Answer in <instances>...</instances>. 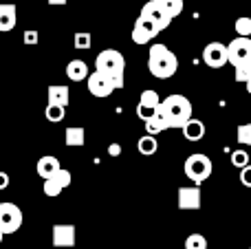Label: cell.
<instances>
[{
	"label": "cell",
	"instance_id": "obj_29",
	"mask_svg": "<svg viewBox=\"0 0 251 249\" xmlns=\"http://www.w3.org/2000/svg\"><path fill=\"white\" fill-rule=\"evenodd\" d=\"M236 139H238L240 146H249L251 148V124H243V126H238Z\"/></svg>",
	"mask_w": 251,
	"mask_h": 249
},
{
	"label": "cell",
	"instance_id": "obj_8",
	"mask_svg": "<svg viewBox=\"0 0 251 249\" xmlns=\"http://www.w3.org/2000/svg\"><path fill=\"white\" fill-rule=\"evenodd\" d=\"M71 181H73L71 172L66 170V168H60V170H57L53 176L44 179L42 190H44V194H47V197H60L62 190H66L71 185Z\"/></svg>",
	"mask_w": 251,
	"mask_h": 249
},
{
	"label": "cell",
	"instance_id": "obj_19",
	"mask_svg": "<svg viewBox=\"0 0 251 249\" xmlns=\"http://www.w3.org/2000/svg\"><path fill=\"white\" fill-rule=\"evenodd\" d=\"M66 75H69V79H73V82H84V79L88 77V64L82 60H71L69 64H66Z\"/></svg>",
	"mask_w": 251,
	"mask_h": 249
},
{
	"label": "cell",
	"instance_id": "obj_38",
	"mask_svg": "<svg viewBox=\"0 0 251 249\" xmlns=\"http://www.w3.org/2000/svg\"><path fill=\"white\" fill-rule=\"evenodd\" d=\"M249 249H251V247H249Z\"/></svg>",
	"mask_w": 251,
	"mask_h": 249
},
{
	"label": "cell",
	"instance_id": "obj_30",
	"mask_svg": "<svg viewBox=\"0 0 251 249\" xmlns=\"http://www.w3.org/2000/svg\"><path fill=\"white\" fill-rule=\"evenodd\" d=\"M231 163L243 170L245 166H249V152L247 150H234V152H231Z\"/></svg>",
	"mask_w": 251,
	"mask_h": 249
},
{
	"label": "cell",
	"instance_id": "obj_14",
	"mask_svg": "<svg viewBox=\"0 0 251 249\" xmlns=\"http://www.w3.org/2000/svg\"><path fill=\"white\" fill-rule=\"evenodd\" d=\"M178 207L181 210H201V190L196 188H178Z\"/></svg>",
	"mask_w": 251,
	"mask_h": 249
},
{
	"label": "cell",
	"instance_id": "obj_16",
	"mask_svg": "<svg viewBox=\"0 0 251 249\" xmlns=\"http://www.w3.org/2000/svg\"><path fill=\"white\" fill-rule=\"evenodd\" d=\"M47 97H49V104H55V106H69V100H71V91L69 86L64 84H51L47 91Z\"/></svg>",
	"mask_w": 251,
	"mask_h": 249
},
{
	"label": "cell",
	"instance_id": "obj_7",
	"mask_svg": "<svg viewBox=\"0 0 251 249\" xmlns=\"http://www.w3.org/2000/svg\"><path fill=\"white\" fill-rule=\"evenodd\" d=\"M251 57V38H236L227 44V60L231 62V66L243 64L245 60Z\"/></svg>",
	"mask_w": 251,
	"mask_h": 249
},
{
	"label": "cell",
	"instance_id": "obj_10",
	"mask_svg": "<svg viewBox=\"0 0 251 249\" xmlns=\"http://www.w3.org/2000/svg\"><path fill=\"white\" fill-rule=\"evenodd\" d=\"M161 110V97L156 91H143L139 97V106H137V117L139 119H150L152 115H156Z\"/></svg>",
	"mask_w": 251,
	"mask_h": 249
},
{
	"label": "cell",
	"instance_id": "obj_36",
	"mask_svg": "<svg viewBox=\"0 0 251 249\" xmlns=\"http://www.w3.org/2000/svg\"><path fill=\"white\" fill-rule=\"evenodd\" d=\"M245 84H247V93L251 95V79H249V82H245Z\"/></svg>",
	"mask_w": 251,
	"mask_h": 249
},
{
	"label": "cell",
	"instance_id": "obj_27",
	"mask_svg": "<svg viewBox=\"0 0 251 249\" xmlns=\"http://www.w3.org/2000/svg\"><path fill=\"white\" fill-rule=\"evenodd\" d=\"M234 29H236V33H238L240 38H251V18H247V16L238 18L236 25H234Z\"/></svg>",
	"mask_w": 251,
	"mask_h": 249
},
{
	"label": "cell",
	"instance_id": "obj_17",
	"mask_svg": "<svg viewBox=\"0 0 251 249\" xmlns=\"http://www.w3.org/2000/svg\"><path fill=\"white\" fill-rule=\"evenodd\" d=\"M60 159L57 157H51V154H44V157L38 159V166H35V170H38V174L42 176V179H49V176H53L57 170H60Z\"/></svg>",
	"mask_w": 251,
	"mask_h": 249
},
{
	"label": "cell",
	"instance_id": "obj_23",
	"mask_svg": "<svg viewBox=\"0 0 251 249\" xmlns=\"http://www.w3.org/2000/svg\"><path fill=\"white\" fill-rule=\"evenodd\" d=\"M161 2V7L168 11V16L172 18H176V16H181V11H183V0H159Z\"/></svg>",
	"mask_w": 251,
	"mask_h": 249
},
{
	"label": "cell",
	"instance_id": "obj_3",
	"mask_svg": "<svg viewBox=\"0 0 251 249\" xmlns=\"http://www.w3.org/2000/svg\"><path fill=\"white\" fill-rule=\"evenodd\" d=\"M95 71L110 75L117 82V86H124V73H126V60L117 49H104L95 60Z\"/></svg>",
	"mask_w": 251,
	"mask_h": 249
},
{
	"label": "cell",
	"instance_id": "obj_5",
	"mask_svg": "<svg viewBox=\"0 0 251 249\" xmlns=\"http://www.w3.org/2000/svg\"><path fill=\"white\" fill-rule=\"evenodd\" d=\"M22 225V210L16 203H0V232L13 234Z\"/></svg>",
	"mask_w": 251,
	"mask_h": 249
},
{
	"label": "cell",
	"instance_id": "obj_15",
	"mask_svg": "<svg viewBox=\"0 0 251 249\" xmlns=\"http://www.w3.org/2000/svg\"><path fill=\"white\" fill-rule=\"evenodd\" d=\"M18 22V11H16V4L11 2H0V31L7 33L16 26Z\"/></svg>",
	"mask_w": 251,
	"mask_h": 249
},
{
	"label": "cell",
	"instance_id": "obj_31",
	"mask_svg": "<svg viewBox=\"0 0 251 249\" xmlns=\"http://www.w3.org/2000/svg\"><path fill=\"white\" fill-rule=\"evenodd\" d=\"M240 183H243L245 188H251V163L240 170Z\"/></svg>",
	"mask_w": 251,
	"mask_h": 249
},
{
	"label": "cell",
	"instance_id": "obj_37",
	"mask_svg": "<svg viewBox=\"0 0 251 249\" xmlns=\"http://www.w3.org/2000/svg\"><path fill=\"white\" fill-rule=\"evenodd\" d=\"M2 236H4V234H2V232H0V243H2Z\"/></svg>",
	"mask_w": 251,
	"mask_h": 249
},
{
	"label": "cell",
	"instance_id": "obj_22",
	"mask_svg": "<svg viewBox=\"0 0 251 249\" xmlns=\"http://www.w3.org/2000/svg\"><path fill=\"white\" fill-rule=\"evenodd\" d=\"M137 150L141 154H154L156 150H159V144H156V139H154V135H143L141 139L137 141Z\"/></svg>",
	"mask_w": 251,
	"mask_h": 249
},
{
	"label": "cell",
	"instance_id": "obj_13",
	"mask_svg": "<svg viewBox=\"0 0 251 249\" xmlns=\"http://www.w3.org/2000/svg\"><path fill=\"white\" fill-rule=\"evenodd\" d=\"M53 245L55 247H75V225L60 223L53 225Z\"/></svg>",
	"mask_w": 251,
	"mask_h": 249
},
{
	"label": "cell",
	"instance_id": "obj_33",
	"mask_svg": "<svg viewBox=\"0 0 251 249\" xmlns=\"http://www.w3.org/2000/svg\"><path fill=\"white\" fill-rule=\"evenodd\" d=\"M108 154H110V157H119V154H122V146H119V144H110L108 146Z\"/></svg>",
	"mask_w": 251,
	"mask_h": 249
},
{
	"label": "cell",
	"instance_id": "obj_9",
	"mask_svg": "<svg viewBox=\"0 0 251 249\" xmlns=\"http://www.w3.org/2000/svg\"><path fill=\"white\" fill-rule=\"evenodd\" d=\"M159 33V26L150 20V18H143L139 16L134 20V26H132V42L134 44H148L152 42V38Z\"/></svg>",
	"mask_w": 251,
	"mask_h": 249
},
{
	"label": "cell",
	"instance_id": "obj_28",
	"mask_svg": "<svg viewBox=\"0 0 251 249\" xmlns=\"http://www.w3.org/2000/svg\"><path fill=\"white\" fill-rule=\"evenodd\" d=\"M91 33H86V31H77V33L73 35V47L79 49V51H84V49H91Z\"/></svg>",
	"mask_w": 251,
	"mask_h": 249
},
{
	"label": "cell",
	"instance_id": "obj_34",
	"mask_svg": "<svg viewBox=\"0 0 251 249\" xmlns=\"http://www.w3.org/2000/svg\"><path fill=\"white\" fill-rule=\"evenodd\" d=\"M7 188H9V174L0 172V190H7Z\"/></svg>",
	"mask_w": 251,
	"mask_h": 249
},
{
	"label": "cell",
	"instance_id": "obj_24",
	"mask_svg": "<svg viewBox=\"0 0 251 249\" xmlns=\"http://www.w3.org/2000/svg\"><path fill=\"white\" fill-rule=\"evenodd\" d=\"M66 117V108L64 106H55V104H47V119L51 124H57Z\"/></svg>",
	"mask_w": 251,
	"mask_h": 249
},
{
	"label": "cell",
	"instance_id": "obj_1",
	"mask_svg": "<svg viewBox=\"0 0 251 249\" xmlns=\"http://www.w3.org/2000/svg\"><path fill=\"white\" fill-rule=\"evenodd\" d=\"M178 69V60L165 44H152L148 51V71L159 79H170Z\"/></svg>",
	"mask_w": 251,
	"mask_h": 249
},
{
	"label": "cell",
	"instance_id": "obj_12",
	"mask_svg": "<svg viewBox=\"0 0 251 249\" xmlns=\"http://www.w3.org/2000/svg\"><path fill=\"white\" fill-rule=\"evenodd\" d=\"M203 62L209 66V69H221L227 62V47L223 42H209L207 47L203 49Z\"/></svg>",
	"mask_w": 251,
	"mask_h": 249
},
{
	"label": "cell",
	"instance_id": "obj_6",
	"mask_svg": "<svg viewBox=\"0 0 251 249\" xmlns=\"http://www.w3.org/2000/svg\"><path fill=\"white\" fill-rule=\"evenodd\" d=\"M86 84H88V91H91V95H95V97H108V95H113V93L119 88L117 82H115L110 75L101 73V71H95V73L88 75Z\"/></svg>",
	"mask_w": 251,
	"mask_h": 249
},
{
	"label": "cell",
	"instance_id": "obj_21",
	"mask_svg": "<svg viewBox=\"0 0 251 249\" xmlns=\"http://www.w3.org/2000/svg\"><path fill=\"white\" fill-rule=\"evenodd\" d=\"M163 130H170V124H168V119H165V115L161 113H156V115H152L150 119H146V132L148 135H159V132H163Z\"/></svg>",
	"mask_w": 251,
	"mask_h": 249
},
{
	"label": "cell",
	"instance_id": "obj_26",
	"mask_svg": "<svg viewBox=\"0 0 251 249\" xmlns=\"http://www.w3.org/2000/svg\"><path fill=\"white\" fill-rule=\"evenodd\" d=\"M236 69V82H249L251 79V57L249 60H245L243 64H238V66H234Z\"/></svg>",
	"mask_w": 251,
	"mask_h": 249
},
{
	"label": "cell",
	"instance_id": "obj_20",
	"mask_svg": "<svg viewBox=\"0 0 251 249\" xmlns=\"http://www.w3.org/2000/svg\"><path fill=\"white\" fill-rule=\"evenodd\" d=\"M64 141L71 148H79V146L86 144V130L82 126H69L64 130Z\"/></svg>",
	"mask_w": 251,
	"mask_h": 249
},
{
	"label": "cell",
	"instance_id": "obj_11",
	"mask_svg": "<svg viewBox=\"0 0 251 249\" xmlns=\"http://www.w3.org/2000/svg\"><path fill=\"white\" fill-rule=\"evenodd\" d=\"M141 16H143V18H150V20L154 22L156 26H159V31L168 29V26L172 25V18H170V16H168V11H165V9L161 7L159 0H150V2L143 4Z\"/></svg>",
	"mask_w": 251,
	"mask_h": 249
},
{
	"label": "cell",
	"instance_id": "obj_35",
	"mask_svg": "<svg viewBox=\"0 0 251 249\" xmlns=\"http://www.w3.org/2000/svg\"><path fill=\"white\" fill-rule=\"evenodd\" d=\"M69 0H49V4H53V7H62V4H66Z\"/></svg>",
	"mask_w": 251,
	"mask_h": 249
},
{
	"label": "cell",
	"instance_id": "obj_4",
	"mask_svg": "<svg viewBox=\"0 0 251 249\" xmlns=\"http://www.w3.org/2000/svg\"><path fill=\"white\" fill-rule=\"evenodd\" d=\"M185 176L190 181H194L196 185H201L203 181H207L209 176H212V170H214V166H212V159L207 157V154H203V152H194V154H190V157L185 159Z\"/></svg>",
	"mask_w": 251,
	"mask_h": 249
},
{
	"label": "cell",
	"instance_id": "obj_32",
	"mask_svg": "<svg viewBox=\"0 0 251 249\" xmlns=\"http://www.w3.org/2000/svg\"><path fill=\"white\" fill-rule=\"evenodd\" d=\"M25 42L26 44H35V42H38V33H35V31H26V33H25Z\"/></svg>",
	"mask_w": 251,
	"mask_h": 249
},
{
	"label": "cell",
	"instance_id": "obj_2",
	"mask_svg": "<svg viewBox=\"0 0 251 249\" xmlns=\"http://www.w3.org/2000/svg\"><path fill=\"white\" fill-rule=\"evenodd\" d=\"M161 113L165 115L170 128H183L192 119V101L185 95H168L161 101Z\"/></svg>",
	"mask_w": 251,
	"mask_h": 249
},
{
	"label": "cell",
	"instance_id": "obj_18",
	"mask_svg": "<svg viewBox=\"0 0 251 249\" xmlns=\"http://www.w3.org/2000/svg\"><path fill=\"white\" fill-rule=\"evenodd\" d=\"M181 130H183V137H185L187 141H194L196 144V141H201L205 137V124L201 122V119L192 117V119H187L185 126H183Z\"/></svg>",
	"mask_w": 251,
	"mask_h": 249
},
{
	"label": "cell",
	"instance_id": "obj_25",
	"mask_svg": "<svg viewBox=\"0 0 251 249\" xmlns=\"http://www.w3.org/2000/svg\"><path fill=\"white\" fill-rule=\"evenodd\" d=\"M185 249H207V238L203 234H190L185 238Z\"/></svg>",
	"mask_w": 251,
	"mask_h": 249
}]
</instances>
